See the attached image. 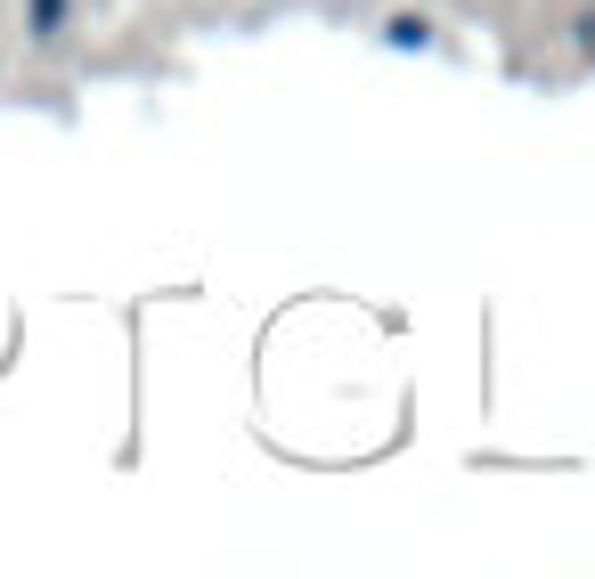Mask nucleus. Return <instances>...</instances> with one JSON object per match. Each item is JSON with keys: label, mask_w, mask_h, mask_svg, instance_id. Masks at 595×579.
I'll return each instance as SVG.
<instances>
[]
</instances>
